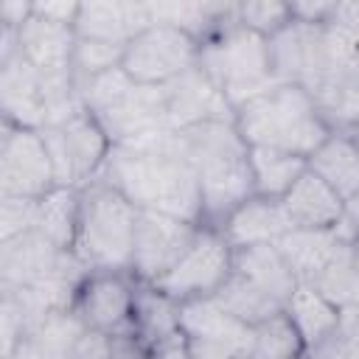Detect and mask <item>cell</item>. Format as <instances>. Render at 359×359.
Returning <instances> with one entry per match:
<instances>
[{"label": "cell", "instance_id": "1", "mask_svg": "<svg viewBox=\"0 0 359 359\" xmlns=\"http://www.w3.org/2000/svg\"><path fill=\"white\" fill-rule=\"evenodd\" d=\"M98 180L118 188L137 210H157L194 224L205 222L199 182L177 146V132L168 143L151 149L112 146Z\"/></svg>", "mask_w": 359, "mask_h": 359}, {"label": "cell", "instance_id": "2", "mask_svg": "<svg viewBox=\"0 0 359 359\" xmlns=\"http://www.w3.org/2000/svg\"><path fill=\"white\" fill-rule=\"evenodd\" d=\"M177 146L191 163L199 194L205 227H222L224 219L247 202L252 191L250 146L233 121H208L177 132Z\"/></svg>", "mask_w": 359, "mask_h": 359}, {"label": "cell", "instance_id": "3", "mask_svg": "<svg viewBox=\"0 0 359 359\" xmlns=\"http://www.w3.org/2000/svg\"><path fill=\"white\" fill-rule=\"evenodd\" d=\"M233 123L247 146L278 149L306 160L334 132L323 118L314 95L306 87L286 81H278L236 107Z\"/></svg>", "mask_w": 359, "mask_h": 359}, {"label": "cell", "instance_id": "4", "mask_svg": "<svg viewBox=\"0 0 359 359\" xmlns=\"http://www.w3.org/2000/svg\"><path fill=\"white\" fill-rule=\"evenodd\" d=\"M79 194L81 208L73 255L90 272H129L137 208L104 180H93Z\"/></svg>", "mask_w": 359, "mask_h": 359}, {"label": "cell", "instance_id": "5", "mask_svg": "<svg viewBox=\"0 0 359 359\" xmlns=\"http://www.w3.org/2000/svg\"><path fill=\"white\" fill-rule=\"evenodd\" d=\"M199 65L224 93L233 109L250 101L252 95L269 90L272 84H278L272 76L266 39L241 28L238 20L202 42Z\"/></svg>", "mask_w": 359, "mask_h": 359}, {"label": "cell", "instance_id": "6", "mask_svg": "<svg viewBox=\"0 0 359 359\" xmlns=\"http://www.w3.org/2000/svg\"><path fill=\"white\" fill-rule=\"evenodd\" d=\"M39 132L48 146L59 188H84L101 177L112 151V140L93 112L79 109L67 121Z\"/></svg>", "mask_w": 359, "mask_h": 359}, {"label": "cell", "instance_id": "7", "mask_svg": "<svg viewBox=\"0 0 359 359\" xmlns=\"http://www.w3.org/2000/svg\"><path fill=\"white\" fill-rule=\"evenodd\" d=\"M202 42L165 22H154L146 31H140L123 50L121 70L135 81L146 87H165L174 79L185 76L199 65Z\"/></svg>", "mask_w": 359, "mask_h": 359}, {"label": "cell", "instance_id": "8", "mask_svg": "<svg viewBox=\"0 0 359 359\" xmlns=\"http://www.w3.org/2000/svg\"><path fill=\"white\" fill-rule=\"evenodd\" d=\"M180 334L191 359H244L255 342V328L233 317L216 297L180 303Z\"/></svg>", "mask_w": 359, "mask_h": 359}, {"label": "cell", "instance_id": "9", "mask_svg": "<svg viewBox=\"0 0 359 359\" xmlns=\"http://www.w3.org/2000/svg\"><path fill=\"white\" fill-rule=\"evenodd\" d=\"M199 230L202 224H194L168 213L137 210L129 275L143 286L157 283L194 247V241L199 238Z\"/></svg>", "mask_w": 359, "mask_h": 359}, {"label": "cell", "instance_id": "10", "mask_svg": "<svg viewBox=\"0 0 359 359\" xmlns=\"http://www.w3.org/2000/svg\"><path fill=\"white\" fill-rule=\"evenodd\" d=\"M233 272V247L216 227H202L194 247L182 255V261L151 283L157 292L171 297L174 303L213 297Z\"/></svg>", "mask_w": 359, "mask_h": 359}, {"label": "cell", "instance_id": "11", "mask_svg": "<svg viewBox=\"0 0 359 359\" xmlns=\"http://www.w3.org/2000/svg\"><path fill=\"white\" fill-rule=\"evenodd\" d=\"M53 188L56 174L42 132L6 123L0 143V196L42 199Z\"/></svg>", "mask_w": 359, "mask_h": 359}, {"label": "cell", "instance_id": "12", "mask_svg": "<svg viewBox=\"0 0 359 359\" xmlns=\"http://www.w3.org/2000/svg\"><path fill=\"white\" fill-rule=\"evenodd\" d=\"M137 280L129 272H87L76 289L73 311L87 331L126 337L132 331Z\"/></svg>", "mask_w": 359, "mask_h": 359}, {"label": "cell", "instance_id": "13", "mask_svg": "<svg viewBox=\"0 0 359 359\" xmlns=\"http://www.w3.org/2000/svg\"><path fill=\"white\" fill-rule=\"evenodd\" d=\"M90 269L73 255L50 244L42 233L31 230L20 238L0 244V275L3 289H20V286H36L48 280H84Z\"/></svg>", "mask_w": 359, "mask_h": 359}, {"label": "cell", "instance_id": "14", "mask_svg": "<svg viewBox=\"0 0 359 359\" xmlns=\"http://www.w3.org/2000/svg\"><path fill=\"white\" fill-rule=\"evenodd\" d=\"M163 101H165L168 126L174 132L196 126V123H208V121H233L236 115L233 104L213 84V79L202 70V65L174 79L171 84H165Z\"/></svg>", "mask_w": 359, "mask_h": 359}, {"label": "cell", "instance_id": "15", "mask_svg": "<svg viewBox=\"0 0 359 359\" xmlns=\"http://www.w3.org/2000/svg\"><path fill=\"white\" fill-rule=\"evenodd\" d=\"M149 25H154L151 3L90 0V3H81L79 20H76V36L112 42V45H129Z\"/></svg>", "mask_w": 359, "mask_h": 359}, {"label": "cell", "instance_id": "16", "mask_svg": "<svg viewBox=\"0 0 359 359\" xmlns=\"http://www.w3.org/2000/svg\"><path fill=\"white\" fill-rule=\"evenodd\" d=\"M0 107L3 118L11 126L45 129V101H42V73L17 53L8 62H0Z\"/></svg>", "mask_w": 359, "mask_h": 359}, {"label": "cell", "instance_id": "17", "mask_svg": "<svg viewBox=\"0 0 359 359\" xmlns=\"http://www.w3.org/2000/svg\"><path fill=\"white\" fill-rule=\"evenodd\" d=\"M216 230H222L227 244L233 250H238V247H255V244H278L294 227H292L280 199H266V196L252 194Z\"/></svg>", "mask_w": 359, "mask_h": 359}, {"label": "cell", "instance_id": "18", "mask_svg": "<svg viewBox=\"0 0 359 359\" xmlns=\"http://www.w3.org/2000/svg\"><path fill=\"white\" fill-rule=\"evenodd\" d=\"M351 244L353 241L345 236L342 227H328V230H289L275 247L280 250L297 283H311Z\"/></svg>", "mask_w": 359, "mask_h": 359}, {"label": "cell", "instance_id": "19", "mask_svg": "<svg viewBox=\"0 0 359 359\" xmlns=\"http://www.w3.org/2000/svg\"><path fill=\"white\" fill-rule=\"evenodd\" d=\"M294 230H328L342 222V196L323 182L311 168L292 185V191L280 199Z\"/></svg>", "mask_w": 359, "mask_h": 359}, {"label": "cell", "instance_id": "20", "mask_svg": "<svg viewBox=\"0 0 359 359\" xmlns=\"http://www.w3.org/2000/svg\"><path fill=\"white\" fill-rule=\"evenodd\" d=\"M20 53L28 65H34L39 73H62L73 70V53H76V31L67 25H56L39 17H31L20 31Z\"/></svg>", "mask_w": 359, "mask_h": 359}, {"label": "cell", "instance_id": "21", "mask_svg": "<svg viewBox=\"0 0 359 359\" xmlns=\"http://www.w3.org/2000/svg\"><path fill=\"white\" fill-rule=\"evenodd\" d=\"M233 272L272 294L283 309L289 297L297 289V278L292 275L289 264L283 261L280 250L275 244H255V247H238L233 250Z\"/></svg>", "mask_w": 359, "mask_h": 359}, {"label": "cell", "instance_id": "22", "mask_svg": "<svg viewBox=\"0 0 359 359\" xmlns=\"http://www.w3.org/2000/svg\"><path fill=\"white\" fill-rule=\"evenodd\" d=\"M286 317L297 328L306 351H317L320 345H325L342 323V311L328 297H323L317 289H311L306 283H297L294 294L289 297Z\"/></svg>", "mask_w": 359, "mask_h": 359}, {"label": "cell", "instance_id": "23", "mask_svg": "<svg viewBox=\"0 0 359 359\" xmlns=\"http://www.w3.org/2000/svg\"><path fill=\"white\" fill-rule=\"evenodd\" d=\"M309 168L342 199L359 191V146L348 132L334 129L309 157Z\"/></svg>", "mask_w": 359, "mask_h": 359}, {"label": "cell", "instance_id": "24", "mask_svg": "<svg viewBox=\"0 0 359 359\" xmlns=\"http://www.w3.org/2000/svg\"><path fill=\"white\" fill-rule=\"evenodd\" d=\"M309 160L300 154L250 146V171H252V191L255 196L283 199L292 185L306 174Z\"/></svg>", "mask_w": 359, "mask_h": 359}, {"label": "cell", "instance_id": "25", "mask_svg": "<svg viewBox=\"0 0 359 359\" xmlns=\"http://www.w3.org/2000/svg\"><path fill=\"white\" fill-rule=\"evenodd\" d=\"M79 208L81 194L79 188H53L39 199L36 208V233H42L50 244L65 252H73L76 233H79Z\"/></svg>", "mask_w": 359, "mask_h": 359}, {"label": "cell", "instance_id": "26", "mask_svg": "<svg viewBox=\"0 0 359 359\" xmlns=\"http://www.w3.org/2000/svg\"><path fill=\"white\" fill-rule=\"evenodd\" d=\"M233 317H238L241 323L247 325H261L266 320H272L275 314H283L286 309L272 297L266 294L264 289H258L255 283H250L247 278H241L238 272H230V278L224 280V286L213 294Z\"/></svg>", "mask_w": 359, "mask_h": 359}, {"label": "cell", "instance_id": "27", "mask_svg": "<svg viewBox=\"0 0 359 359\" xmlns=\"http://www.w3.org/2000/svg\"><path fill=\"white\" fill-rule=\"evenodd\" d=\"M311 289H317L323 297H328L339 311H351L359 309V269L353 264V244L345 247L311 283H306Z\"/></svg>", "mask_w": 359, "mask_h": 359}, {"label": "cell", "instance_id": "28", "mask_svg": "<svg viewBox=\"0 0 359 359\" xmlns=\"http://www.w3.org/2000/svg\"><path fill=\"white\" fill-rule=\"evenodd\" d=\"M303 353H306V345L283 311L255 325V342L244 359H300Z\"/></svg>", "mask_w": 359, "mask_h": 359}, {"label": "cell", "instance_id": "29", "mask_svg": "<svg viewBox=\"0 0 359 359\" xmlns=\"http://www.w3.org/2000/svg\"><path fill=\"white\" fill-rule=\"evenodd\" d=\"M236 20L241 28L269 39L275 34H280L286 25L294 22L292 17V6L280 3V0H247V3H236Z\"/></svg>", "mask_w": 359, "mask_h": 359}, {"label": "cell", "instance_id": "30", "mask_svg": "<svg viewBox=\"0 0 359 359\" xmlns=\"http://www.w3.org/2000/svg\"><path fill=\"white\" fill-rule=\"evenodd\" d=\"M126 45H112V42H98V39H79L76 53H73V73L79 81L104 76L109 70H118L123 62Z\"/></svg>", "mask_w": 359, "mask_h": 359}, {"label": "cell", "instance_id": "31", "mask_svg": "<svg viewBox=\"0 0 359 359\" xmlns=\"http://www.w3.org/2000/svg\"><path fill=\"white\" fill-rule=\"evenodd\" d=\"M36 208L39 199L0 196V244L36 230Z\"/></svg>", "mask_w": 359, "mask_h": 359}, {"label": "cell", "instance_id": "32", "mask_svg": "<svg viewBox=\"0 0 359 359\" xmlns=\"http://www.w3.org/2000/svg\"><path fill=\"white\" fill-rule=\"evenodd\" d=\"M309 353H317L323 359H359V309L342 311V323L337 334L325 345Z\"/></svg>", "mask_w": 359, "mask_h": 359}, {"label": "cell", "instance_id": "33", "mask_svg": "<svg viewBox=\"0 0 359 359\" xmlns=\"http://www.w3.org/2000/svg\"><path fill=\"white\" fill-rule=\"evenodd\" d=\"M79 11H81V3H76V0H45V3L34 0V17L56 22V25H67L73 31H76Z\"/></svg>", "mask_w": 359, "mask_h": 359}, {"label": "cell", "instance_id": "34", "mask_svg": "<svg viewBox=\"0 0 359 359\" xmlns=\"http://www.w3.org/2000/svg\"><path fill=\"white\" fill-rule=\"evenodd\" d=\"M115 351V337L98 334V331H84L79 342L70 348L67 359H109Z\"/></svg>", "mask_w": 359, "mask_h": 359}, {"label": "cell", "instance_id": "35", "mask_svg": "<svg viewBox=\"0 0 359 359\" xmlns=\"http://www.w3.org/2000/svg\"><path fill=\"white\" fill-rule=\"evenodd\" d=\"M34 17V3L28 0H3L0 3V25L20 31Z\"/></svg>", "mask_w": 359, "mask_h": 359}, {"label": "cell", "instance_id": "36", "mask_svg": "<svg viewBox=\"0 0 359 359\" xmlns=\"http://www.w3.org/2000/svg\"><path fill=\"white\" fill-rule=\"evenodd\" d=\"M339 227L351 241H359V191L348 199H342V222Z\"/></svg>", "mask_w": 359, "mask_h": 359}, {"label": "cell", "instance_id": "37", "mask_svg": "<svg viewBox=\"0 0 359 359\" xmlns=\"http://www.w3.org/2000/svg\"><path fill=\"white\" fill-rule=\"evenodd\" d=\"M151 359H191V353H188V348L182 342V334L177 339H171L168 345H163L160 351H154Z\"/></svg>", "mask_w": 359, "mask_h": 359}, {"label": "cell", "instance_id": "38", "mask_svg": "<svg viewBox=\"0 0 359 359\" xmlns=\"http://www.w3.org/2000/svg\"><path fill=\"white\" fill-rule=\"evenodd\" d=\"M348 79H351L353 84H359V45H356V50H353V56H351V62H348Z\"/></svg>", "mask_w": 359, "mask_h": 359}, {"label": "cell", "instance_id": "39", "mask_svg": "<svg viewBox=\"0 0 359 359\" xmlns=\"http://www.w3.org/2000/svg\"><path fill=\"white\" fill-rule=\"evenodd\" d=\"M348 135H351V137L356 140V146H359V123H353V126L348 129Z\"/></svg>", "mask_w": 359, "mask_h": 359}, {"label": "cell", "instance_id": "40", "mask_svg": "<svg viewBox=\"0 0 359 359\" xmlns=\"http://www.w3.org/2000/svg\"><path fill=\"white\" fill-rule=\"evenodd\" d=\"M353 264H356V269H359V241H353Z\"/></svg>", "mask_w": 359, "mask_h": 359}, {"label": "cell", "instance_id": "41", "mask_svg": "<svg viewBox=\"0 0 359 359\" xmlns=\"http://www.w3.org/2000/svg\"><path fill=\"white\" fill-rule=\"evenodd\" d=\"M300 359H323V356H317V353H309V351H306V353H303Z\"/></svg>", "mask_w": 359, "mask_h": 359}]
</instances>
